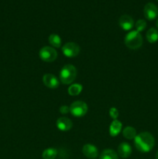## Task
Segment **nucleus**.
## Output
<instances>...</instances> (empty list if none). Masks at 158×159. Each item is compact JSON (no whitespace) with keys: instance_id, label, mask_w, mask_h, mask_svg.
Segmentation results:
<instances>
[{"instance_id":"obj_1","label":"nucleus","mask_w":158,"mask_h":159,"mask_svg":"<svg viewBox=\"0 0 158 159\" xmlns=\"http://www.w3.org/2000/svg\"><path fill=\"white\" fill-rule=\"evenodd\" d=\"M134 144L139 152L147 153L154 147L155 140L153 135L149 132H142L134 138Z\"/></svg>"},{"instance_id":"obj_2","label":"nucleus","mask_w":158,"mask_h":159,"mask_svg":"<svg viewBox=\"0 0 158 159\" xmlns=\"http://www.w3.org/2000/svg\"><path fill=\"white\" fill-rule=\"evenodd\" d=\"M77 77V69L72 65H65L60 71V81L64 85H70Z\"/></svg>"},{"instance_id":"obj_3","label":"nucleus","mask_w":158,"mask_h":159,"mask_svg":"<svg viewBox=\"0 0 158 159\" xmlns=\"http://www.w3.org/2000/svg\"><path fill=\"white\" fill-rule=\"evenodd\" d=\"M124 42L128 48L131 50H136L142 46L143 37L138 31L132 30L125 35Z\"/></svg>"},{"instance_id":"obj_4","label":"nucleus","mask_w":158,"mask_h":159,"mask_svg":"<svg viewBox=\"0 0 158 159\" xmlns=\"http://www.w3.org/2000/svg\"><path fill=\"white\" fill-rule=\"evenodd\" d=\"M88 106L83 101H75L70 106V113L75 117H82L88 112Z\"/></svg>"},{"instance_id":"obj_5","label":"nucleus","mask_w":158,"mask_h":159,"mask_svg":"<svg viewBox=\"0 0 158 159\" xmlns=\"http://www.w3.org/2000/svg\"><path fill=\"white\" fill-rule=\"evenodd\" d=\"M40 58L44 62H53L57 59V52L54 48L45 46L40 50Z\"/></svg>"},{"instance_id":"obj_6","label":"nucleus","mask_w":158,"mask_h":159,"mask_svg":"<svg viewBox=\"0 0 158 159\" xmlns=\"http://www.w3.org/2000/svg\"><path fill=\"white\" fill-rule=\"evenodd\" d=\"M62 52L67 57H74L78 55L81 48L77 43L74 42H68L61 48Z\"/></svg>"},{"instance_id":"obj_7","label":"nucleus","mask_w":158,"mask_h":159,"mask_svg":"<svg viewBox=\"0 0 158 159\" xmlns=\"http://www.w3.org/2000/svg\"><path fill=\"white\" fill-rule=\"evenodd\" d=\"M144 16L148 20H153L158 16V8L155 4L149 2L145 5L143 9Z\"/></svg>"},{"instance_id":"obj_8","label":"nucleus","mask_w":158,"mask_h":159,"mask_svg":"<svg viewBox=\"0 0 158 159\" xmlns=\"http://www.w3.org/2000/svg\"><path fill=\"white\" fill-rule=\"evenodd\" d=\"M43 82L49 89H57L60 84V81L57 78L50 73L45 74L43 76Z\"/></svg>"},{"instance_id":"obj_9","label":"nucleus","mask_w":158,"mask_h":159,"mask_svg":"<svg viewBox=\"0 0 158 159\" xmlns=\"http://www.w3.org/2000/svg\"><path fill=\"white\" fill-rule=\"evenodd\" d=\"M119 23L120 27L125 31L130 30L134 26V20L129 15H122L120 16Z\"/></svg>"},{"instance_id":"obj_10","label":"nucleus","mask_w":158,"mask_h":159,"mask_svg":"<svg viewBox=\"0 0 158 159\" xmlns=\"http://www.w3.org/2000/svg\"><path fill=\"white\" fill-rule=\"evenodd\" d=\"M82 152L85 157L90 159L96 158L99 155V151L97 148L91 144H85L82 148Z\"/></svg>"},{"instance_id":"obj_11","label":"nucleus","mask_w":158,"mask_h":159,"mask_svg":"<svg viewBox=\"0 0 158 159\" xmlns=\"http://www.w3.org/2000/svg\"><path fill=\"white\" fill-rule=\"evenodd\" d=\"M57 127L61 131H68L72 128L73 124L71 120L65 116H62L57 119L56 123Z\"/></svg>"},{"instance_id":"obj_12","label":"nucleus","mask_w":158,"mask_h":159,"mask_svg":"<svg viewBox=\"0 0 158 159\" xmlns=\"http://www.w3.org/2000/svg\"><path fill=\"white\" fill-rule=\"evenodd\" d=\"M132 147L129 144L126 142H122L118 147V154L122 158H127L131 155Z\"/></svg>"},{"instance_id":"obj_13","label":"nucleus","mask_w":158,"mask_h":159,"mask_svg":"<svg viewBox=\"0 0 158 159\" xmlns=\"http://www.w3.org/2000/svg\"><path fill=\"white\" fill-rule=\"evenodd\" d=\"M122 128V124L119 120H113L109 126V134L112 137H116L119 134Z\"/></svg>"},{"instance_id":"obj_14","label":"nucleus","mask_w":158,"mask_h":159,"mask_svg":"<svg viewBox=\"0 0 158 159\" xmlns=\"http://www.w3.org/2000/svg\"><path fill=\"white\" fill-rule=\"evenodd\" d=\"M147 40L149 43H154L158 40V31L155 28L152 27L147 30Z\"/></svg>"},{"instance_id":"obj_15","label":"nucleus","mask_w":158,"mask_h":159,"mask_svg":"<svg viewBox=\"0 0 158 159\" xmlns=\"http://www.w3.org/2000/svg\"><path fill=\"white\" fill-rule=\"evenodd\" d=\"M82 89H83V87L81 84L78 83H74L72 84V85H70L68 87V94L71 96H78L81 93Z\"/></svg>"},{"instance_id":"obj_16","label":"nucleus","mask_w":158,"mask_h":159,"mask_svg":"<svg viewBox=\"0 0 158 159\" xmlns=\"http://www.w3.org/2000/svg\"><path fill=\"white\" fill-rule=\"evenodd\" d=\"M122 135L125 138L129 140H134L136 138V130L134 127H126L123 129L122 130Z\"/></svg>"},{"instance_id":"obj_17","label":"nucleus","mask_w":158,"mask_h":159,"mask_svg":"<svg viewBox=\"0 0 158 159\" xmlns=\"http://www.w3.org/2000/svg\"><path fill=\"white\" fill-rule=\"evenodd\" d=\"M99 159H119V157L112 149H105L102 152Z\"/></svg>"},{"instance_id":"obj_18","label":"nucleus","mask_w":158,"mask_h":159,"mask_svg":"<svg viewBox=\"0 0 158 159\" xmlns=\"http://www.w3.org/2000/svg\"><path fill=\"white\" fill-rule=\"evenodd\" d=\"M57 155V150L54 148H49L43 151L42 154L43 159H55Z\"/></svg>"},{"instance_id":"obj_19","label":"nucleus","mask_w":158,"mask_h":159,"mask_svg":"<svg viewBox=\"0 0 158 159\" xmlns=\"http://www.w3.org/2000/svg\"><path fill=\"white\" fill-rule=\"evenodd\" d=\"M49 43L51 46H53L54 48H60V45H61V39H60V36L57 35V34H52L49 36Z\"/></svg>"},{"instance_id":"obj_20","label":"nucleus","mask_w":158,"mask_h":159,"mask_svg":"<svg viewBox=\"0 0 158 159\" xmlns=\"http://www.w3.org/2000/svg\"><path fill=\"white\" fill-rule=\"evenodd\" d=\"M135 27H136V30L138 32H142L147 27V22L144 20H139L136 22L135 23Z\"/></svg>"},{"instance_id":"obj_21","label":"nucleus","mask_w":158,"mask_h":159,"mask_svg":"<svg viewBox=\"0 0 158 159\" xmlns=\"http://www.w3.org/2000/svg\"><path fill=\"white\" fill-rule=\"evenodd\" d=\"M119 115V110H118L116 107H112V108H110L109 116H111V118H112L113 120H117Z\"/></svg>"},{"instance_id":"obj_22","label":"nucleus","mask_w":158,"mask_h":159,"mask_svg":"<svg viewBox=\"0 0 158 159\" xmlns=\"http://www.w3.org/2000/svg\"><path fill=\"white\" fill-rule=\"evenodd\" d=\"M59 110H60V113H62V114H67V113H68L70 112V107L63 105L60 107Z\"/></svg>"},{"instance_id":"obj_23","label":"nucleus","mask_w":158,"mask_h":159,"mask_svg":"<svg viewBox=\"0 0 158 159\" xmlns=\"http://www.w3.org/2000/svg\"><path fill=\"white\" fill-rule=\"evenodd\" d=\"M156 159H158V152L156 154Z\"/></svg>"},{"instance_id":"obj_24","label":"nucleus","mask_w":158,"mask_h":159,"mask_svg":"<svg viewBox=\"0 0 158 159\" xmlns=\"http://www.w3.org/2000/svg\"><path fill=\"white\" fill-rule=\"evenodd\" d=\"M156 27L158 28V19H157V20H156Z\"/></svg>"},{"instance_id":"obj_25","label":"nucleus","mask_w":158,"mask_h":159,"mask_svg":"<svg viewBox=\"0 0 158 159\" xmlns=\"http://www.w3.org/2000/svg\"><path fill=\"white\" fill-rule=\"evenodd\" d=\"M94 159H97V158H94Z\"/></svg>"},{"instance_id":"obj_26","label":"nucleus","mask_w":158,"mask_h":159,"mask_svg":"<svg viewBox=\"0 0 158 159\" xmlns=\"http://www.w3.org/2000/svg\"><path fill=\"white\" fill-rule=\"evenodd\" d=\"M156 1H158V0H156Z\"/></svg>"}]
</instances>
